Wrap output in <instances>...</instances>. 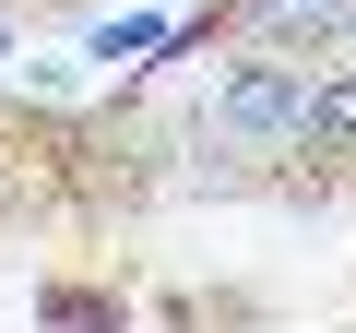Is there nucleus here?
I'll return each mask as SVG.
<instances>
[{
	"label": "nucleus",
	"instance_id": "obj_3",
	"mask_svg": "<svg viewBox=\"0 0 356 333\" xmlns=\"http://www.w3.org/2000/svg\"><path fill=\"white\" fill-rule=\"evenodd\" d=\"M332 72H356V13H344V36H332Z\"/></svg>",
	"mask_w": 356,
	"mask_h": 333
},
{
	"label": "nucleus",
	"instance_id": "obj_1",
	"mask_svg": "<svg viewBox=\"0 0 356 333\" xmlns=\"http://www.w3.org/2000/svg\"><path fill=\"white\" fill-rule=\"evenodd\" d=\"M202 131H214V143H250V155H285V143H321V72L273 48V60H250V72H226V84H214Z\"/></svg>",
	"mask_w": 356,
	"mask_h": 333
},
{
	"label": "nucleus",
	"instance_id": "obj_2",
	"mask_svg": "<svg viewBox=\"0 0 356 333\" xmlns=\"http://www.w3.org/2000/svg\"><path fill=\"white\" fill-rule=\"evenodd\" d=\"M344 13H356V0H226V36H261V48L309 60V48L344 36Z\"/></svg>",
	"mask_w": 356,
	"mask_h": 333
}]
</instances>
